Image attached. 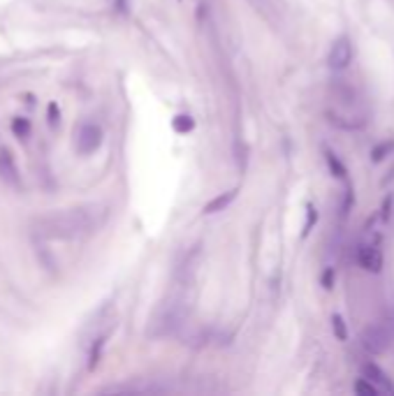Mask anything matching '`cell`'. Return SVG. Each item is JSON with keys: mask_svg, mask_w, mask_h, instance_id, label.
<instances>
[{"mask_svg": "<svg viewBox=\"0 0 394 396\" xmlns=\"http://www.w3.org/2000/svg\"><path fill=\"white\" fill-rule=\"evenodd\" d=\"M98 225H100L98 208L79 206V208H67V211H56L40 218L35 222V234L40 239L72 241V239H81V236L95 232Z\"/></svg>", "mask_w": 394, "mask_h": 396, "instance_id": "1", "label": "cell"}, {"mask_svg": "<svg viewBox=\"0 0 394 396\" xmlns=\"http://www.w3.org/2000/svg\"><path fill=\"white\" fill-rule=\"evenodd\" d=\"M102 144V130L95 123H84L77 130V151L81 156H91L100 149Z\"/></svg>", "mask_w": 394, "mask_h": 396, "instance_id": "2", "label": "cell"}, {"mask_svg": "<svg viewBox=\"0 0 394 396\" xmlns=\"http://www.w3.org/2000/svg\"><path fill=\"white\" fill-rule=\"evenodd\" d=\"M352 58V47H350V40L348 38H338L331 47V51L327 56V63L331 69H343L345 65L350 63Z\"/></svg>", "mask_w": 394, "mask_h": 396, "instance_id": "3", "label": "cell"}, {"mask_svg": "<svg viewBox=\"0 0 394 396\" xmlns=\"http://www.w3.org/2000/svg\"><path fill=\"white\" fill-rule=\"evenodd\" d=\"M357 262L362 264V269L380 271V267H383V253L378 250V246L362 243V246L357 248Z\"/></svg>", "mask_w": 394, "mask_h": 396, "instance_id": "4", "label": "cell"}, {"mask_svg": "<svg viewBox=\"0 0 394 396\" xmlns=\"http://www.w3.org/2000/svg\"><path fill=\"white\" fill-rule=\"evenodd\" d=\"M0 179L8 185H19V170L10 151H0Z\"/></svg>", "mask_w": 394, "mask_h": 396, "instance_id": "5", "label": "cell"}, {"mask_svg": "<svg viewBox=\"0 0 394 396\" xmlns=\"http://www.w3.org/2000/svg\"><path fill=\"white\" fill-rule=\"evenodd\" d=\"M234 197H237V190L220 192L218 197H213V199L209 201V204L204 206V213H218V211H225V208L234 201Z\"/></svg>", "mask_w": 394, "mask_h": 396, "instance_id": "6", "label": "cell"}, {"mask_svg": "<svg viewBox=\"0 0 394 396\" xmlns=\"http://www.w3.org/2000/svg\"><path fill=\"white\" fill-rule=\"evenodd\" d=\"M364 378L369 380V382H376V387L378 389H383V392H392L394 394V387L387 382V375L383 371H378L376 366H366L364 368Z\"/></svg>", "mask_w": 394, "mask_h": 396, "instance_id": "7", "label": "cell"}, {"mask_svg": "<svg viewBox=\"0 0 394 396\" xmlns=\"http://www.w3.org/2000/svg\"><path fill=\"white\" fill-rule=\"evenodd\" d=\"M12 132H15L19 139H26L31 135V121H28V118L17 116L15 121H12Z\"/></svg>", "mask_w": 394, "mask_h": 396, "instance_id": "8", "label": "cell"}, {"mask_svg": "<svg viewBox=\"0 0 394 396\" xmlns=\"http://www.w3.org/2000/svg\"><path fill=\"white\" fill-rule=\"evenodd\" d=\"M174 130L179 132V135H183V132H190L192 128H195V121H192L190 116H186V114H181V116H177L174 118Z\"/></svg>", "mask_w": 394, "mask_h": 396, "instance_id": "9", "label": "cell"}, {"mask_svg": "<svg viewBox=\"0 0 394 396\" xmlns=\"http://www.w3.org/2000/svg\"><path fill=\"white\" fill-rule=\"evenodd\" d=\"M355 392H357V394H366V396H378L380 389H378L376 385H371V382L366 380V378H362V380L355 382Z\"/></svg>", "mask_w": 394, "mask_h": 396, "instance_id": "10", "label": "cell"}, {"mask_svg": "<svg viewBox=\"0 0 394 396\" xmlns=\"http://www.w3.org/2000/svg\"><path fill=\"white\" fill-rule=\"evenodd\" d=\"M58 121H60V109L56 102H51L49 104V125H58Z\"/></svg>", "mask_w": 394, "mask_h": 396, "instance_id": "11", "label": "cell"}, {"mask_svg": "<svg viewBox=\"0 0 394 396\" xmlns=\"http://www.w3.org/2000/svg\"><path fill=\"white\" fill-rule=\"evenodd\" d=\"M334 329H336V336L345 340V336H348V331L343 329V322H341V317H334Z\"/></svg>", "mask_w": 394, "mask_h": 396, "instance_id": "12", "label": "cell"}]
</instances>
